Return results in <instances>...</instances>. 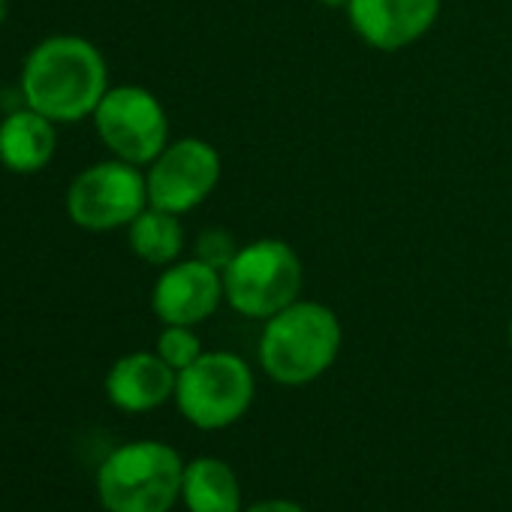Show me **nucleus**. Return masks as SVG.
I'll return each instance as SVG.
<instances>
[{"mask_svg":"<svg viewBox=\"0 0 512 512\" xmlns=\"http://www.w3.org/2000/svg\"><path fill=\"white\" fill-rule=\"evenodd\" d=\"M127 235H130V250L148 266L166 269V266L178 263V256L184 250V226H181L178 214L154 208V205H148L127 226Z\"/></svg>","mask_w":512,"mask_h":512,"instance_id":"14","label":"nucleus"},{"mask_svg":"<svg viewBox=\"0 0 512 512\" xmlns=\"http://www.w3.org/2000/svg\"><path fill=\"white\" fill-rule=\"evenodd\" d=\"M241 250V244L235 241V235L223 226H208L196 235V244H193V256L202 260L205 266L217 269L223 275V269L235 260V253Z\"/></svg>","mask_w":512,"mask_h":512,"instance_id":"16","label":"nucleus"},{"mask_svg":"<svg viewBox=\"0 0 512 512\" xmlns=\"http://www.w3.org/2000/svg\"><path fill=\"white\" fill-rule=\"evenodd\" d=\"M317 4H323L326 10H347L350 0H317Z\"/></svg>","mask_w":512,"mask_h":512,"instance_id":"18","label":"nucleus"},{"mask_svg":"<svg viewBox=\"0 0 512 512\" xmlns=\"http://www.w3.org/2000/svg\"><path fill=\"white\" fill-rule=\"evenodd\" d=\"M223 299V275L190 256L160 272L151 293V308L163 326H199L220 308Z\"/></svg>","mask_w":512,"mask_h":512,"instance_id":"9","label":"nucleus"},{"mask_svg":"<svg viewBox=\"0 0 512 512\" xmlns=\"http://www.w3.org/2000/svg\"><path fill=\"white\" fill-rule=\"evenodd\" d=\"M4 19H7V0H0V25H4Z\"/></svg>","mask_w":512,"mask_h":512,"instance_id":"19","label":"nucleus"},{"mask_svg":"<svg viewBox=\"0 0 512 512\" xmlns=\"http://www.w3.org/2000/svg\"><path fill=\"white\" fill-rule=\"evenodd\" d=\"M94 127L112 157L133 166H151L169 145V118L163 103L139 85L109 88L94 109Z\"/></svg>","mask_w":512,"mask_h":512,"instance_id":"7","label":"nucleus"},{"mask_svg":"<svg viewBox=\"0 0 512 512\" xmlns=\"http://www.w3.org/2000/svg\"><path fill=\"white\" fill-rule=\"evenodd\" d=\"M109 91L103 52L73 34H58L31 49L22 67V100L55 124H76L94 115Z\"/></svg>","mask_w":512,"mask_h":512,"instance_id":"1","label":"nucleus"},{"mask_svg":"<svg viewBox=\"0 0 512 512\" xmlns=\"http://www.w3.org/2000/svg\"><path fill=\"white\" fill-rule=\"evenodd\" d=\"M443 0H350V28L377 52H401L419 43L440 19Z\"/></svg>","mask_w":512,"mask_h":512,"instance_id":"10","label":"nucleus"},{"mask_svg":"<svg viewBox=\"0 0 512 512\" xmlns=\"http://www.w3.org/2000/svg\"><path fill=\"white\" fill-rule=\"evenodd\" d=\"M247 512H305V509L293 500H263V503H253Z\"/></svg>","mask_w":512,"mask_h":512,"instance_id":"17","label":"nucleus"},{"mask_svg":"<svg viewBox=\"0 0 512 512\" xmlns=\"http://www.w3.org/2000/svg\"><path fill=\"white\" fill-rule=\"evenodd\" d=\"M184 464L160 440H133L106 455L97 470V497L106 512H169L181 497Z\"/></svg>","mask_w":512,"mask_h":512,"instance_id":"3","label":"nucleus"},{"mask_svg":"<svg viewBox=\"0 0 512 512\" xmlns=\"http://www.w3.org/2000/svg\"><path fill=\"white\" fill-rule=\"evenodd\" d=\"M178 371L157 353H127L106 374V395L124 413H148L175 395Z\"/></svg>","mask_w":512,"mask_h":512,"instance_id":"11","label":"nucleus"},{"mask_svg":"<svg viewBox=\"0 0 512 512\" xmlns=\"http://www.w3.org/2000/svg\"><path fill=\"white\" fill-rule=\"evenodd\" d=\"M220 172L223 163L211 142L196 136L169 142L145 172L148 205L181 217L199 208L214 193V187L220 184Z\"/></svg>","mask_w":512,"mask_h":512,"instance_id":"8","label":"nucleus"},{"mask_svg":"<svg viewBox=\"0 0 512 512\" xmlns=\"http://www.w3.org/2000/svg\"><path fill=\"white\" fill-rule=\"evenodd\" d=\"M181 497L190 512H241V488L226 461L196 458L184 467Z\"/></svg>","mask_w":512,"mask_h":512,"instance_id":"13","label":"nucleus"},{"mask_svg":"<svg viewBox=\"0 0 512 512\" xmlns=\"http://www.w3.org/2000/svg\"><path fill=\"white\" fill-rule=\"evenodd\" d=\"M253 374L235 353H202L190 368L178 371L175 401L187 422L217 431L238 422L253 401Z\"/></svg>","mask_w":512,"mask_h":512,"instance_id":"5","label":"nucleus"},{"mask_svg":"<svg viewBox=\"0 0 512 512\" xmlns=\"http://www.w3.org/2000/svg\"><path fill=\"white\" fill-rule=\"evenodd\" d=\"M509 347H512V320H509Z\"/></svg>","mask_w":512,"mask_h":512,"instance_id":"20","label":"nucleus"},{"mask_svg":"<svg viewBox=\"0 0 512 512\" xmlns=\"http://www.w3.org/2000/svg\"><path fill=\"white\" fill-rule=\"evenodd\" d=\"M157 356L169 368L184 371L202 356V341L193 332V326H166L157 338Z\"/></svg>","mask_w":512,"mask_h":512,"instance_id":"15","label":"nucleus"},{"mask_svg":"<svg viewBox=\"0 0 512 512\" xmlns=\"http://www.w3.org/2000/svg\"><path fill=\"white\" fill-rule=\"evenodd\" d=\"M58 148L55 121L34 112L31 106L10 112L0 121V166L16 175L43 172Z\"/></svg>","mask_w":512,"mask_h":512,"instance_id":"12","label":"nucleus"},{"mask_svg":"<svg viewBox=\"0 0 512 512\" xmlns=\"http://www.w3.org/2000/svg\"><path fill=\"white\" fill-rule=\"evenodd\" d=\"M305 269L293 244L284 238H256L241 244L223 269L226 305L250 320H269L299 302Z\"/></svg>","mask_w":512,"mask_h":512,"instance_id":"4","label":"nucleus"},{"mask_svg":"<svg viewBox=\"0 0 512 512\" xmlns=\"http://www.w3.org/2000/svg\"><path fill=\"white\" fill-rule=\"evenodd\" d=\"M148 208V178L127 160H103L82 169L67 190V214L79 229L112 232L130 226Z\"/></svg>","mask_w":512,"mask_h":512,"instance_id":"6","label":"nucleus"},{"mask_svg":"<svg viewBox=\"0 0 512 512\" xmlns=\"http://www.w3.org/2000/svg\"><path fill=\"white\" fill-rule=\"evenodd\" d=\"M341 338V320L332 308L299 299L266 320L260 365L275 383L305 386L335 365Z\"/></svg>","mask_w":512,"mask_h":512,"instance_id":"2","label":"nucleus"}]
</instances>
